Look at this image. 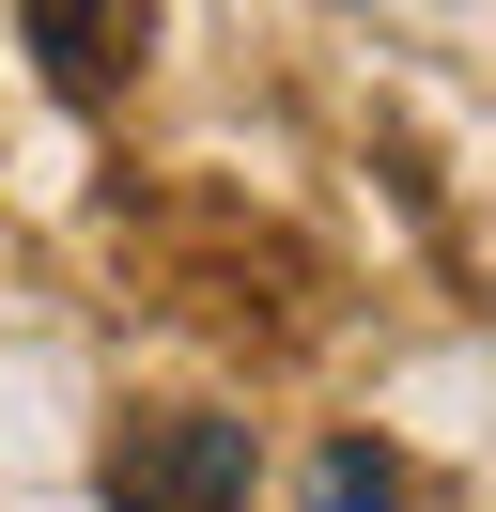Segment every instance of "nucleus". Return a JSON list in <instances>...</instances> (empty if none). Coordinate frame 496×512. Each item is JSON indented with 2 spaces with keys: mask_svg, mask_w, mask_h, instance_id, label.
<instances>
[{
  "mask_svg": "<svg viewBox=\"0 0 496 512\" xmlns=\"http://www.w3.org/2000/svg\"><path fill=\"white\" fill-rule=\"evenodd\" d=\"M109 512H248V419H124L109 466H93Z\"/></svg>",
  "mask_w": 496,
  "mask_h": 512,
  "instance_id": "1",
  "label": "nucleus"
},
{
  "mask_svg": "<svg viewBox=\"0 0 496 512\" xmlns=\"http://www.w3.org/2000/svg\"><path fill=\"white\" fill-rule=\"evenodd\" d=\"M16 16H31V47H47L62 94H109L140 63V0H16Z\"/></svg>",
  "mask_w": 496,
  "mask_h": 512,
  "instance_id": "2",
  "label": "nucleus"
},
{
  "mask_svg": "<svg viewBox=\"0 0 496 512\" xmlns=\"http://www.w3.org/2000/svg\"><path fill=\"white\" fill-rule=\"evenodd\" d=\"M310 497H326V512H388L403 481H388V450H372V435H341L326 466H310Z\"/></svg>",
  "mask_w": 496,
  "mask_h": 512,
  "instance_id": "3",
  "label": "nucleus"
}]
</instances>
